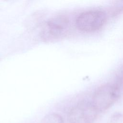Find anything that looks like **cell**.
Segmentation results:
<instances>
[{
	"instance_id": "1",
	"label": "cell",
	"mask_w": 123,
	"mask_h": 123,
	"mask_svg": "<svg viewBox=\"0 0 123 123\" xmlns=\"http://www.w3.org/2000/svg\"><path fill=\"white\" fill-rule=\"evenodd\" d=\"M121 91L112 83L103 85L95 92L92 103L98 111H103L111 107L120 97Z\"/></svg>"
},
{
	"instance_id": "2",
	"label": "cell",
	"mask_w": 123,
	"mask_h": 123,
	"mask_svg": "<svg viewBox=\"0 0 123 123\" xmlns=\"http://www.w3.org/2000/svg\"><path fill=\"white\" fill-rule=\"evenodd\" d=\"M106 15L99 10H91L80 14L76 20V27L81 31L90 32L98 30L105 24Z\"/></svg>"
},
{
	"instance_id": "3",
	"label": "cell",
	"mask_w": 123,
	"mask_h": 123,
	"mask_svg": "<svg viewBox=\"0 0 123 123\" xmlns=\"http://www.w3.org/2000/svg\"><path fill=\"white\" fill-rule=\"evenodd\" d=\"M98 112L92 102L83 100L71 109L68 120L70 123H93Z\"/></svg>"
},
{
	"instance_id": "4",
	"label": "cell",
	"mask_w": 123,
	"mask_h": 123,
	"mask_svg": "<svg viewBox=\"0 0 123 123\" xmlns=\"http://www.w3.org/2000/svg\"><path fill=\"white\" fill-rule=\"evenodd\" d=\"M69 26V20L64 16H58L49 20L44 27L42 36L47 40L56 39L64 35Z\"/></svg>"
},
{
	"instance_id": "5",
	"label": "cell",
	"mask_w": 123,
	"mask_h": 123,
	"mask_svg": "<svg viewBox=\"0 0 123 123\" xmlns=\"http://www.w3.org/2000/svg\"><path fill=\"white\" fill-rule=\"evenodd\" d=\"M112 83L121 91L123 89V64L116 72L113 82Z\"/></svg>"
},
{
	"instance_id": "6",
	"label": "cell",
	"mask_w": 123,
	"mask_h": 123,
	"mask_svg": "<svg viewBox=\"0 0 123 123\" xmlns=\"http://www.w3.org/2000/svg\"><path fill=\"white\" fill-rule=\"evenodd\" d=\"M41 123H64L62 117L57 113H51L46 115Z\"/></svg>"
}]
</instances>
